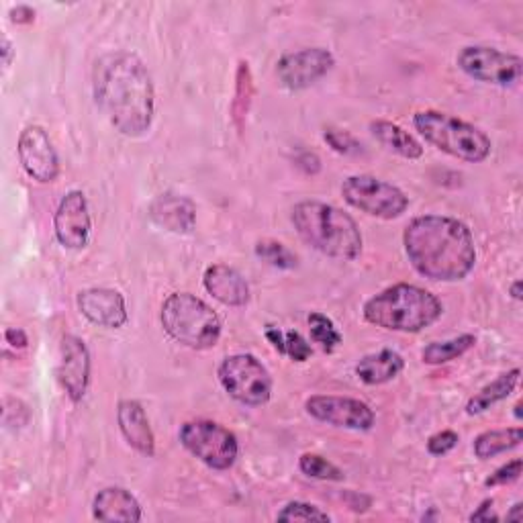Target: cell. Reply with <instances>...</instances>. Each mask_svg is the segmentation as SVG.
Returning <instances> with one entry per match:
<instances>
[{
    "instance_id": "obj_1",
    "label": "cell",
    "mask_w": 523,
    "mask_h": 523,
    "mask_svg": "<svg viewBox=\"0 0 523 523\" xmlns=\"http://www.w3.org/2000/svg\"><path fill=\"white\" fill-rule=\"evenodd\" d=\"M97 107L125 137L146 135L156 115V90L148 66L131 52L101 56L92 68Z\"/></svg>"
},
{
    "instance_id": "obj_2",
    "label": "cell",
    "mask_w": 523,
    "mask_h": 523,
    "mask_svg": "<svg viewBox=\"0 0 523 523\" xmlns=\"http://www.w3.org/2000/svg\"><path fill=\"white\" fill-rule=\"evenodd\" d=\"M403 246L417 274L436 282H460L477 266L470 227L448 215H421L403 231Z\"/></svg>"
},
{
    "instance_id": "obj_3",
    "label": "cell",
    "mask_w": 523,
    "mask_h": 523,
    "mask_svg": "<svg viewBox=\"0 0 523 523\" xmlns=\"http://www.w3.org/2000/svg\"><path fill=\"white\" fill-rule=\"evenodd\" d=\"M291 221L301 240L319 254L352 262L362 254V231L352 215L321 201H303L293 207Z\"/></svg>"
},
{
    "instance_id": "obj_4",
    "label": "cell",
    "mask_w": 523,
    "mask_h": 523,
    "mask_svg": "<svg viewBox=\"0 0 523 523\" xmlns=\"http://www.w3.org/2000/svg\"><path fill=\"white\" fill-rule=\"evenodd\" d=\"M362 313L368 323L380 329L419 334L444 315V305L430 291L409 282H399L370 297L364 303Z\"/></svg>"
},
{
    "instance_id": "obj_5",
    "label": "cell",
    "mask_w": 523,
    "mask_h": 523,
    "mask_svg": "<svg viewBox=\"0 0 523 523\" xmlns=\"http://www.w3.org/2000/svg\"><path fill=\"white\" fill-rule=\"evenodd\" d=\"M166 334L190 350H209L217 346L223 323L221 317L193 293H172L160 311Z\"/></svg>"
},
{
    "instance_id": "obj_6",
    "label": "cell",
    "mask_w": 523,
    "mask_h": 523,
    "mask_svg": "<svg viewBox=\"0 0 523 523\" xmlns=\"http://www.w3.org/2000/svg\"><path fill=\"white\" fill-rule=\"evenodd\" d=\"M413 125L427 144L462 162L481 164L493 152V141L485 131L442 111L425 109L413 115Z\"/></svg>"
},
{
    "instance_id": "obj_7",
    "label": "cell",
    "mask_w": 523,
    "mask_h": 523,
    "mask_svg": "<svg viewBox=\"0 0 523 523\" xmlns=\"http://www.w3.org/2000/svg\"><path fill=\"white\" fill-rule=\"evenodd\" d=\"M178 440L182 448L213 470H229L240 456V442L225 425L211 419L182 423Z\"/></svg>"
},
{
    "instance_id": "obj_8",
    "label": "cell",
    "mask_w": 523,
    "mask_h": 523,
    "mask_svg": "<svg viewBox=\"0 0 523 523\" xmlns=\"http://www.w3.org/2000/svg\"><path fill=\"white\" fill-rule=\"evenodd\" d=\"M225 393L246 407H262L272 397V378L266 366L252 354L227 356L217 368Z\"/></svg>"
},
{
    "instance_id": "obj_9",
    "label": "cell",
    "mask_w": 523,
    "mask_h": 523,
    "mask_svg": "<svg viewBox=\"0 0 523 523\" xmlns=\"http://www.w3.org/2000/svg\"><path fill=\"white\" fill-rule=\"evenodd\" d=\"M344 201L376 219H399L409 209V197L403 190L383 178L370 174L348 176L342 184Z\"/></svg>"
},
{
    "instance_id": "obj_10",
    "label": "cell",
    "mask_w": 523,
    "mask_h": 523,
    "mask_svg": "<svg viewBox=\"0 0 523 523\" xmlns=\"http://www.w3.org/2000/svg\"><path fill=\"white\" fill-rule=\"evenodd\" d=\"M458 68L472 80L491 86H515L521 80L523 60L489 45H466L456 58Z\"/></svg>"
},
{
    "instance_id": "obj_11",
    "label": "cell",
    "mask_w": 523,
    "mask_h": 523,
    "mask_svg": "<svg viewBox=\"0 0 523 523\" xmlns=\"http://www.w3.org/2000/svg\"><path fill=\"white\" fill-rule=\"evenodd\" d=\"M305 411L321 423L352 432H368L376 421V415L368 403L340 395H313L305 401Z\"/></svg>"
},
{
    "instance_id": "obj_12",
    "label": "cell",
    "mask_w": 523,
    "mask_h": 523,
    "mask_svg": "<svg viewBox=\"0 0 523 523\" xmlns=\"http://www.w3.org/2000/svg\"><path fill=\"white\" fill-rule=\"evenodd\" d=\"M336 66V58L325 47H305V50L284 54L276 62V76L289 90H305L319 82Z\"/></svg>"
},
{
    "instance_id": "obj_13",
    "label": "cell",
    "mask_w": 523,
    "mask_h": 523,
    "mask_svg": "<svg viewBox=\"0 0 523 523\" xmlns=\"http://www.w3.org/2000/svg\"><path fill=\"white\" fill-rule=\"evenodd\" d=\"M19 162L27 176L41 184H52L60 176V158L50 135L41 125H29L19 135Z\"/></svg>"
},
{
    "instance_id": "obj_14",
    "label": "cell",
    "mask_w": 523,
    "mask_h": 523,
    "mask_svg": "<svg viewBox=\"0 0 523 523\" xmlns=\"http://www.w3.org/2000/svg\"><path fill=\"white\" fill-rule=\"evenodd\" d=\"M56 240L66 250H84L90 242L92 217L88 209V199L82 190L66 193L54 215Z\"/></svg>"
},
{
    "instance_id": "obj_15",
    "label": "cell",
    "mask_w": 523,
    "mask_h": 523,
    "mask_svg": "<svg viewBox=\"0 0 523 523\" xmlns=\"http://www.w3.org/2000/svg\"><path fill=\"white\" fill-rule=\"evenodd\" d=\"M90 350L78 336H64L60 344V360L56 368L58 383L72 403H80L86 397L90 385Z\"/></svg>"
},
{
    "instance_id": "obj_16",
    "label": "cell",
    "mask_w": 523,
    "mask_h": 523,
    "mask_svg": "<svg viewBox=\"0 0 523 523\" xmlns=\"http://www.w3.org/2000/svg\"><path fill=\"white\" fill-rule=\"evenodd\" d=\"M78 311L94 325L121 329L129 321L125 297L115 289H84L76 295Z\"/></svg>"
},
{
    "instance_id": "obj_17",
    "label": "cell",
    "mask_w": 523,
    "mask_h": 523,
    "mask_svg": "<svg viewBox=\"0 0 523 523\" xmlns=\"http://www.w3.org/2000/svg\"><path fill=\"white\" fill-rule=\"evenodd\" d=\"M117 423L125 442L141 456L156 454V436L144 405L133 399H123L117 405Z\"/></svg>"
},
{
    "instance_id": "obj_18",
    "label": "cell",
    "mask_w": 523,
    "mask_h": 523,
    "mask_svg": "<svg viewBox=\"0 0 523 523\" xmlns=\"http://www.w3.org/2000/svg\"><path fill=\"white\" fill-rule=\"evenodd\" d=\"M150 219L164 231L186 235L197 227V205L182 195H160L150 205Z\"/></svg>"
},
{
    "instance_id": "obj_19",
    "label": "cell",
    "mask_w": 523,
    "mask_h": 523,
    "mask_svg": "<svg viewBox=\"0 0 523 523\" xmlns=\"http://www.w3.org/2000/svg\"><path fill=\"white\" fill-rule=\"evenodd\" d=\"M203 284L207 293L225 307H244L250 301L246 278L227 264H213L205 270Z\"/></svg>"
},
{
    "instance_id": "obj_20",
    "label": "cell",
    "mask_w": 523,
    "mask_h": 523,
    "mask_svg": "<svg viewBox=\"0 0 523 523\" xmlns=\"http://www.w3.org/2000/svg\"><path fill=\"white\" fill-rule=\"evenodd\" d=\"M92 517L99 521H141L144 511H141L139 501L121 487H107L97 493L92 499Z\"/></svg>"
},
{
    "instance_id": "obj_21",
    "label": "cell",
    "mask_w": 523,
    "mask_h": 523,
    "mask_svg": "<svg viewBox=\"0 0 523 523\" xmlns=\"http://www.w3.org/2000/svg\"><path fill=\"white\" fill-rule=\"evenodd\" d=\"M405 368V360L395 350H380L376 354L364 356L356 364V376L368 387H378L395 380Z\"/></svg>"
},
{
    "instance_id": "obj_22",
    "label": "cell",
    "mask_w": 523,
    "mask_h": 523,
    "mask_svg": "<svg viewBox=\"0 0 523 523\" xmlns=\"http://www.w3.org/2000/svg\"><path fill=\"white\" fill-rule=\"evenodd\" d=\"M370 131L376 137V141L383 148H387L389 152L407 158V160H419L423 156V146L419 141L405 131L401 125L385 121V119H378L370 123Z\"/></svg>"
},
{
    "instance_id": "obj_23",
    "label": "cell",
    "mask_w": 523,
    "mask_h": 523,
    "mask_svg": "<svg viewBox=\"0 0 523 523\" xmlns=\"http://www.w3.org/2000/svg\"><path fill=\"white\" fill-rule=\"evenodd\" d=\"M519 374H521L519 368H511L509 372L497 376L491 385L483 387L477 395L468 399V403H466V413H468V415H481V413H485L487 409H491L493 405H497V403L505 401L507 397H511L513 391L517 389Z\"/></svg>"
},
{
    "instance_id": "obj_24",
    "label": "cell",
    "mask_w": 523,
    "mask_h": 523,
    "mask_svg": "<svg viewBox=\"0 0 523 523\" xmlns=\"http://www.w3.org/2000/svg\"><path fill=\"white\" fill-rule=\"evenodd\" d=\"M256 97V86H254V76H252V68L248 62H240L237 64V72H235V97L231 103V119L237 127V131L244 133L246 127V119L248 113L252 109Z\"/></svg>"
},
{
    "instance_id": "obj_25",
    "label": "cell",
    "mask_w": 523,
    "mask_h": 523,
    "mask_svg": "<svg viewBox=\"0 0 523 523\" xmlns=\"http://www.w3.org/2000/svg\"><path fill=\"white\" fill-rule=\"evenodd\" d=\"M523 442V430L521 427H507V430H491L477 436L472 444L474 456L481 460H491L499 454H505L513 448H517Z\"/></svg>"
},
{
    "instance_id": "obj_26",
    "label": "cell",
    "mask_w": 523,
    "mask_h": 523,
    "mask_svg": "<svg viewBox=\"0 0 523 523\" xmlns=\"http://www.w3.org/2000/svg\"><path fill=\"white\" fill-rule=\"evenodd\" d=\"M477 346V338L472 334H464L446 342H432L430 346H425L421 350V360L430 366H440L448 364L460 356H464L468 350Z\"/></svg>"
},
{
    "instance_id": "obj_27",
    "label": "cell",
    "mask_w": 523,
    "mask_h": 523,
    "mask_svg": "<svg viewBox=\"0 0 523 523\" xmlns=\"http://www.w3.org/2000/svg\"><path fill=\"white\" fill-rule=\"evenodd\" d=\"M299 470L305 474V477L315 479V481L340 483L346 479V474L340 466H336L334 462H329L327 458H323L319 454H309V452L299 458Z\"/></svg>"
},
{
    "instance_id": "obj_28",
    "label": "cell",
    "mask_w": 523,
    "mask_h": 523,
    "mask_svg": "<svg viewBox=\"0 0 523 523\" xmlns=\"http://www.w3.org/2000/svg\"><path fill=\"white\" fill-rule=\"evenodd\" d=\"M309 329L315 344H319L325 352H334L342 344V334L338 331L336 323L323 313L309 315Z\"/></svg>"
},
{
    "instance_id": "obj_29",
    "label": "cell",
    "mask_w": 523,
    "mask_h": 523,
    "mask_svg": "<svg viewBox=\"0 0 523 523\" xmlns=\"http://www.w3.org/2000/svg\"><path fill=\"white\" fill-rule=\"evenodd\" d=\"M256 256L266 264L280 268V270H293L297 266V256L280 242L264 240L256 246Z\"/></svg>"
},
{
    "instance_id": "obj_30",
    "label": "cell",
    "mask_w": 523,
    "mask_h": 523,
    "mask_svg": "<svg viewBox=\"0 0 523 523\" xmlns=\"http://www.w3.org/2000/svg\"><path fill=\"white\" fill-rule=\"evenodd\" d=\"M278 521H331V517L313 503L291 501L276 513Z\"/></svg>"
},
{
    "instance_id": "obj_31",
    "label": "cell",
    "mask_w": 523,
    "mask_h": 523,
    "mask_svg": "<svg viewBox=\"0 0 523 523\" xmlns=\"http://www.w3.org/2000/svg\"><path fill=\"white\" fill-rule=\"evenodd\" d=\"M325 141L331 146V150L338 152V154H344V156H352V154H360L362 152V146L358 144V139L344 131V129H334V127H327L325 133H323Z\"/></svg>"
},
{
    "instance_id": "obj_32",
    "label": "cell",
    "mask_w": 523,
    "mask_h": 523,
    "mask_svg": "<svg viewBox=\"0 0 523 523\" xmlns=\"http://www.w3.org/2000/svg\"><path fill=\"white\" fill-rule=\"evenodd\" d=\"M284 354H287L293 362H307L313 350L299 331H287V334H284Z\"/></svg>"
},
{
    "instance_id": "obj_33",
    "label": "cell",
    "mask_w": 523,
    "mask_h": 523,
    "mask_svg": "<svg viewBox=\"0 0 523 523\" xmlns=\"http://www.w3.org/2000/svg\"><path fill=\"white\" fill-rule=\"evenodd\" d=\"M521 477V458H515L503 466H499L491 477L485 481V487H505L515 483Z\"/></svg>"
},
{
    "instance_id": "obj_34",
    "label": "cell",
    "mask_w": 523,
    "mask_h": 523,
    "mask_svg": "<svg viewBox=\"0 0 523 523\" xmlns=\"http://www.w3.org/2000/svg\"><path fill=\"white\" fill-rule=\"evenodd\" d=\"M460 442V436L452 430H444L434 434L430 440H427V452L432 456H444L448 452H452Z\"/></svg>"
},
{
    "instance_id": "obj_35",
    "label": "cell",
    "mask_w": 523,
    "mask_h": 523,
    "mask_svg": "<svg viewBox=\"0 0 523 523\" xmlns=\"http://www.w3.org/2000/svg\"><path fill=\"white\" fill-rule=\"evenodd\" d=\"M3 415H5V419L11 417V415L15 417L11 427H17V430H19V427H25L29 423V419H31V411H29V407L21 399H7Z\"/></svg>"
},
{
    "instance_id": "obj_36",
    "label": "cell",
    "mask_w": 523,
    "mask_h": 523,
    "mask_svg": "<svg viewBox=\"0 0 523 523\" xmlns=\"http://www.w3.org/2000/svg\"><path fill=\"white\" fill-rule=\"evenodd\" d=\"M5 340H7L9 346H13V348H17V350L27 348V344H29L27 334H25L23 329H19V327H9V329L5 331Z\"/></svg>"
},
{
    "instance_id": "obj_37",
    "label": "cell",
    "mask_w": 523,
    "mask_h": 523,
    "mask_svg": "<svg viewBox=\"0 0 523 523\" xmlns=\"http://www.w3.org/2000/svg\"><path fill=\"white\" fill-rule=\"evenodd\" d=\"M470 521H497L499 515L493 511V499H487L481 503V507L474 511L470 517Z\"/></svg>"
},
{
    "instance_id": "obj_38",
    "label": "cell",
    "mask_w": 523,
    "mask_h": 523,
    "mask_svg": "<svg viewBox=\"0 0 523 523\" xmlns=\"http://www.w3.org/2000/svg\"><path fill=\"white\" fill-rule=\"evenodd\" d=\"M11 21L17 25H29L35 21V11L27 5H17L15 9H11Z\"/></svg>"
},
{
    "instance_id": "obj_39",
    "label": "cell",
    "mask_w": 523,
    "mask_h": 523,
    "mask_svg": "<svg viewBox=\"0 0 523 523\" xmlns=\"http://www.w3.org/2000/svg\"><path fill=\"white\" fill-rule=\"evenodd\" d=\"M266 340L272 344V348H274L276 352L284 354V334H282V331H280L278 327L268 325V329H266Z\"/></svg>"
},
{
    "instance_id": "obj_40",
    "label": "cell",
    "mask_w": 523,
    "mask_h": 523,
    "mask_svg": "<svg viewBox=\"0 0 523 523\" xmlns=\"http://www.w3.org/2000/svg\"><path fill=\"white\" fill-rule=\"evenodd\" d=\"M0 54H3V66H5V70H9L11 64H13V56H15L13 43L9 41V37H3V43H0Z\"/></svg>"
},
{
    "instance_id": "obj_41",
    "label": "cell",
    "mask_w": 523,
    "mask_h": 523,
    "mask_svg": "<svg viewBox=\"0 0 523 523\" xmlns=\"http://www.w3.org/2000/svg\"><path fill=\"white\" fill-rule=\"evenodd\" d=\"M301 166L307 168V172H317L319 170V158L315 154H303V158L299 160Z\"/></svg>"
},
{
    "instance_id": "obj_42",
    "label": "cell",
    "mask_w": 523,
    "mask_h": 523,
    "mask_svg": "<svg viewBox=\"0 0 523 523\" xmlns=\"http://www.w3.org/2000/svg\"><path fill=\"white\" fill-rule=\"evenodd\" d=\"M509 295H511V299H515V301H521V299H523V282H521V280H515V282L511 284V287H509Z\"/></svg>"
},
{
    "instance_id": "obj_43",
    "label": "cell",
    "mask_w": 523,
    "mask_h": 523,
    "mask_svg": "<svg viewBox=\"0 0 523 523\" xmlns=\"http://www.w3.org/2000/svg\"><path fill=\"white\" fill-rule=\"evenodd\" d=\"M523 519V503H515L513 509L507 513V521H521Z\"/></svg>"
},
{
    "instance_id": "obj_44",
    "label": "cell",
    "mask_w": 523,
    "mask_h": 523,
    "mask_svg": "<svg viewBox=\"0 0 523 523\" xmlns=\"http://www.w3.org/2000/svg\"><path fill=\"white\" fill-rule=\"evenodd\" d=\"M515 417H517V419H521V405H519V403L515 405Z\"/></svg>"
}]
</instances>
